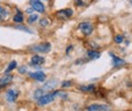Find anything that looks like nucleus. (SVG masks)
Returning <instances> with one entry per match:
<instances>
[{"instance_id": "f257e3e1", "label": "nucleus", "mask_w": 132, "mask_h": 111, "mask_svg": "<svg viewBox=\"0 0 132 111\" xmlns=\"http://www.w3.org/2000/svg\"><path fill=\"white\" fill-rule=\"evenodd\" d=\"M31 50L39 52V53H47V52H50V50H51V44L47 43V42L41 43V44H35V45H32L31 46Z\"/></svg>"}, {"instance_id": "ddd939ff", "label": "nucleus", "mask_w": 132, "mask_h": 111, "mask_svg": "<svg viewBox=\"0 0 132 111\" xmlns=\"http://www.w3.org/2000/svg\"><path fill=\"white\" fill-rule=\"evenodd\" d=\"M8 15H9V13H8L7 9H5L3 7L0 6V21H5L8 18Z\"/></svg>"}, {"instance_id": "b1692460", "label": "nucleus", "mask_w": 132, "mask_h": 111, "mask_svg": "<svg viewBox=\"0 0 132 111\" xmlns=\"http://www.w3.org/2000/svg\"><path fill=\"white\" fill-rule=\"evenodd\" d=\"M19 72H20V73H26V72H27V69H26V67H23V68H20V69H19Z\"/></svg>"}, {"instance_id": "393cba45", "label": "nucleus", "mask_w": 132, "mask_h": 111, "mask_svg": "<svg viewBox=\"0 0 132 111\" xmlns=\"http://www.w3.org/2000/svg\"><path fill=\"white\" fill-rule=\"evenodd\" d=\"M131 5H132V0H131Z\"/></svg>"}, {"instance_id": "9d476101", "label": "nucleus", "mask_w": 132, "mask_h": 111, "mask_svg": "<svg viewBox=\"0 0 132 111\" xmlns=\"http://www.w3.org/2000/svg\"><path fill=\"white\" fill-rule=\"evenodd\" d=\"M30 77L33 78V79H36L39 81H44L46 76L43 72H36V73H30Z\"/></svg>"}, {"instance_id": "4468645a", "label": "nucleus", "mask_w": 132, "mask_h": 111, "mask_svg": "<svg viewBox=\"0 0 132 111\" xmlns=\"http://www.w3.org/2000/svg\"><path fill=\"white\" fill-rule=\"evenodd\" d=\"M92 2V0H75V5L78 7H85L89 5Z\"/></svg>"}, {"instance_id": "6ab92c4d", "label": "nucleus", "mask_w": 132, "mask_h": 111, "mask_svg": "<svg viewBox=\"0 0 132 111\" xmlns=\"http://www.w3.org/2000/svg\"><path fill=\"white\" fill-rule=\"evenodd\" d=\"M36 19H38V14H31L30 17H29L28 21H29V23H32V22H34Z\"/></svg>"}, {"instance_id": "5701e85b", "label": "nucleus", "mask_w": 132, "mask_h": 111, "mask_svg": "<svg viewBox=\"0 0 132 111\" xmlns=\"http://www.w3.org/2000/svg\"><path fill=\"white\" fill-rule=\"evenodd\" d=\"M71 81H64L63 84H62V87H69V86H71Z\"/></svg>"}, {"instance_id": "f03ea898", "label": "nucleus", "mask_w": 132, "mask_h": 111, "mask_svg": "<svg viewBox=\"0 0 132 111\" xmlns=\"http://www.w3.org/2000/svg\"><path fill=\"white\" fill-rule=\"evenodd\" d=\"M55 92H53V93H47V95H43L42 97H40L39 99H38V105L39 106H45V105H47L50 104V102H52L53 100H54V98H55Z\"/></svg>"}, {"instance_id": "f8f14e48", "label": "nucleus", "mask_w": 132, "mask_h": 111, "mask_svg": "<svg viewBox=\"0 0 132 111\" xmlns=\"http://www.w3.org/2000/svg\"><path fill=\"white\" fill-rule=\"evenodd\" d=\"M110 55L112 56V65H113V66H119L120 64H125V63H126V62L123 61V59L119 58V57H117V56H114L112 53H111Z\"/></svg>"}, {"instance_id": "423d86ee", "label": "nucleus", "mask_w": 132, "mask_h": 111, "mask_svg": "<svg viewBox=\"0 0 132 111\" xmlns=\"http://www.w3.org/2000/svg\"><path fill=\"white\" fill-rule=\"evenodd\" d=\"M19 96V91L15 89H10L8 90L7 93H6V97H7V100L9 102H14L16 100V98Z\"/></svg>"}, {"instance_id": "f3484780", "label": "nucleus", "mask_w": 132, "mask_h": 111, "mask_svg": "<svg viewBox=\"0 0 132 111\" xmlns=\"http://www.w3.org/2000/svg\"><path fill=\"white\" fill-rule=\"evenodd\" d=\"M15 67H16V62H15V61H12L11 63L9 64V66H8V68L6 69V74H8L9 72H11L12 69H14Z\"/></svg>"}, {"instance_id": "39448f33", "label": "nucleus", "mask_w": 132, "mask_h": 111, "mask_svg": "<svg viewBox=\"0 0 132 111\" xmlns=\"http://www.w3.org/2000/svg\"><path fill=\"white\" fill-rule=\"evenodd\" d=\"M56 18L57 19H61V20H65L69 17L73 15V10L72 9H63V10H60L56 12Z\"/></svg>"}, {"instance_id": "7ed1b4c3", "label": "nucleus", "mask_w": 132, "mask_h": 111, "mask_svg": "<svg viewBox=\"0 0 132 111\" xmlns=\"http://www.w3.org/2000/svg\"><path fill=\"white\" fill-rule=\"evenodd\" d=\"M79 30L82 32V34L84 35H90L93 33V30H94V27L92 23L89 22H81L79 23Z\"/></svg>"}, {"instance_id": "2eb2a0df", "label": "nucleus", "mask_w": 132, "mask_h": 111, "mask_svg": "<svg viewBox=\"0 0 132 111\" xmlns=\"http://www.w3.org/2000/svg\"><path fill=\"white\" fill-rule=\"evenodd\" d=\"M87 55L88 57H90V58H93V59H97L100 57V53L99 52H96V51H89L87 53Z\"/></svg>"}, {"instance_id": "412c9836", "label": "nucleus", "mask_w": 132, "mask_h": 111, "mask_svg": "<svg viewBox=\"0 0 132 111\" xmlns=\"http://www.w3.org/2000/svg\"><path fill=\"white\" fill-rule=\"evenodd\" d=\"M114 41H116V43H122L123 36H122V35H117V36L114 38Z\"/></svg>"}, {"instance_id": "1a4fd4ad", "label": "nucleus", "mask_w": 132, "mask_h": 111, "mask_svg": "<svg viewBox=\"0 0 132 111\" xmlns=\"http://www.w3.org/2000/svg\"><path fill=\"white\" fill-rule=\"evenodd\" d=\"M43 63H44V57L40 56V55L33 56L31 58V62H30V64L33 65V66H40V65H42Z\"/></svg>"}, {"instance_id": "9b49d317", "label": "nucleus", "mask_w": 132, "mask_h": 111, "mask_svg": "<svg viewBox=\"0 0 132 111\" xmlns=\"http://www.w3.org/2000/svg\"><path fill=\"white\" fill-rule=\"evenodd\" d=\"M79 90H81V91H85V92H93L95 90V85H84V86H80Z\"/></svg>"}, {"instance_id": "4be33fe9", "label": "nucleus", "mask_w": 132, "mask_h": 111, "mask_svg": "<svg viewBox=\"0 0 132 111\" xmlns=\"http://www.w3.org/2000/svg\"><path fill=\"white\" fill-rule=\"evenodd\" d=\"M18 29H20V30H23V31H26V32H28V33H31V31L29 30L28 28H26V27H21V25H19V27H16Z\"/></svg>"}, {"instance_id": "aec40b11", "label": "nucleus", "mask_w": 132, "mask_h": 111, "mask_svg": "<svg viewBox=\"0 0 132 111\" xmlns=\"http://www.w3.org/2000/svg\"><path fill=\"white\" fill-rule=\"evenodd\" d=\"M40 23H41V25L42 27H46L47 24L50 23V21L47 19H42V20H40Z\"/></svg>"}, {"instance_id": "dca6fc26", "label": "nucleus", "mask_w": 132, "mask_h": 111, "mask_svg": "<svg viewBox=\"0 0 132 111\" xmlns=\"http://www.w3.org/2000/svg\"><path fill=\"white\" fill-rule=\"evenodd\" d=\"M13 21L14 22H22L23 21V15H22L21 12L18 11V13H16L14 17H13Z\"/></svg>"}, {"instance_id": "6e6552de", "label": "nucleus", "mask_w": 132, "mask_h": 111, "mask_svg": "<svg viewBox=\"0 0 132 111\" xmlns=\"http://www.w3.org/2000/svg\"><path fill=\"white\" fill-rule=\"evenodd\" d=\"M88 111H109V107L104 105H92L87 108Z\"/></svg>"}, {"instance_id": "20e7f679", "label": "nucleus", "mask_w": 132, "mask_h": 111, "mask_svg": "<svg viewBox=\"0 0 132 111\" xmlns=\"http://www.w3.org/2000/svg\"><path fill=\"white\" fill-rule=\"evenodd\" d=\"M30 5L31 8H33V10L40 12V13H43L45 11V7L40 0H30Z\"/></svg>"}, {"instance_id": "a211bd4d", "label": "nucleus", "mask_w": 132, "mask_h": 111, "mask_svg": "<svg viewBox=\"0 0 132 111\" xmlns=\"http://www.w3.org/2000/svg\"><path fill=\"white\" fill-rule=\"evenodd\" d=\"M42 93H43V90H42V89H38V90L35 91V93H34V98L39 99L40 97H42V96H43Z\"/></svg>"}, {"instance_id": "0eeeda50", "label": "nucleus", "mask_w": 132, "mask_h": 111, "mask_svg": "<svg viewBox=\"0 0 132 111\" xmlns=\"http://www.w3.org/2000/svg\"><path fill=\"white\" fill-rule=\"evenodd\" d=\"M12 79H13V76L10 75V74L3 75L1 78H0V89H1L2 87H5V86H7L9 83H11Z\"/></svg>"}]
</instances>
